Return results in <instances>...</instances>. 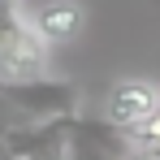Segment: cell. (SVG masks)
I'll return each instance as SVG.
<instances>
[{
	"label": "cell",
	"instance_id": "8",
	"mask_svg": "<svg viewBox=\"0 0 160 160\" xmlns=\"http://www.w3.org/2000/svg\"><path fill=\"white\" fill-rule=\"evenodd\" d=\"M126 160H160V156H156V152H147V147H134Z\"/></svg>",
	"mask_w": 160,
	"mask_h": 160
},
{
	"label": "cell",
	"instance_id": "4",
	"mask_svg": "<svg viewBox=\"0 0 160 160\" xmlns=\"http://www.w3.org/2000/svg\"><path fill=\"white\" fill-rule=\"evenodd\" d=\"M134 138L108 117H69V160H126Z\"/></svg>",
	"mask_w": 160,
	"mask_h": 160
},
{
	"label": "cell",
	"instance_id": "3",
	"mask_svg": "<svg viewBox=\"0 0 160 160\" xmlns=\"http://www.w3.org/2000/svg\"><path fill=\"white\" fill-rule=\"evenodd\" d=\"M0 147L9 160H69V117L9 126L0 130Z\"/></svg>",
	"mask_w": 160,
	"mask_h": 160
},
{
	"label": "cell",
	"instance_id": "9",
	"mask_svg": "<svg viewBox=\"0 0 160 160\" xmlns=\"http://www.w3.org/2000/svg\"><path fill=\"white\" fill-rule=\"evenodd\" d=\"M0 112H4V104H0Z\"/></svg>",
	"mask_w": 160,
	"mask_h": 160
},
{
	"label": "cell",
	"instance_id": "1",
	"mask_svg": "<svg viewBox=\"0 0 160 160\" xmlns=\"http://www.w3.org/2000/svg\"><path fill=\"white\" fill-rule=\"evenodd\" d=\"M78 82L65 78H0V104L4 112H18L26 121H61V117H74L78 112Z\"/></svg>",
	"mask_w": 160,
	"mask_h": 160
},
{
	"label": "cell",
	"instance_id": "2",
	"mask_svg": "<svg viewBox=\"0 0 160 160\" xmlns=\"http://www.w3.org/2000/svg\"><path fill=\"white\" fill-rule=\"evenodd\" d=\"M48 43L35 35L30 18L13 4L0 0V78H35L43 74Z\"/></svg>",
	"mask_w": 160,
	"mask_h": 160
},
{
	"label": "cell",
	"instance_id": "5",
	"mask_svg": "<svg viewBox=\"0 0 160 160\" xmlns=\"http://www.w3.org/2000/svg\"><path fill=\"white\" fill-rule=\"evenodd\" d=\"M160 108V87L147 78H121L112 91H108V121L117 126V130H126L134 138V134L143 130L147 121H152V112Z\"/></svg>",
	"mask_w": 160,
	"mask_h": 160
},
{
	"label": "cell",
	"instance_id": "10",
	"mask_svg": "<svg viewBox=\"0 0 160 160\" xmlns=\"http://www.w3.org/2000/svg\"><path fill=\"white\" fill-rule=\"evenodd\" d=\"M13 4H18V0H13Z\"/></svg>",
	"mask_w": 160,
	"mask_h": 160
},
{
	"label": "cell",
	"instance_id": "7",
	"mask_svg": "<svg viewBox=\"0 0 160 160\" xmlns=\"http://www.w3.org/2000/svg\"><path fill=\"white\" fill-rule=\"evenodd\" d=\"M134 143H138V147H147V152H156V156H160V108L152 112V121H147L143 130L134 134Z\"/></svg>",
	"mask_w": 160,
	"mask_h": 160
},
{
	"label": "cell",
	"instance_id": "6",
	"mask_svg": "<svg viewBox=\"0 0 160 160\" xmlns=\"http://www.w3.org/2000/svg\"><path fill=\"white\" fill-rule=\"evenodd\" d=\"M30 26L43 43H65L82 30V4L78 0H48L43 9L30 13Z\"/></svg>",
	"mask_w": 160,
	"mask_h": 160
}]
</instances>
